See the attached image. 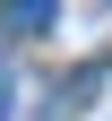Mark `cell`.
Instances as JSON below:
<instances>
[{
	"instance_id": "obj_1",
	"label": "cell",
	"mask_w": 112,
	"mask_h": 121,
	"mask_svg": "<svg viewBox=\"0 0 112 121\" xmlns=\"http://www.w3.org/2000/svg\"><path fill=\"white\" fill-rule=\"evenodd\" d=\"M52 17H60V0H9V26L17 35H43Z\"/></svg>"
}]
</instances>
